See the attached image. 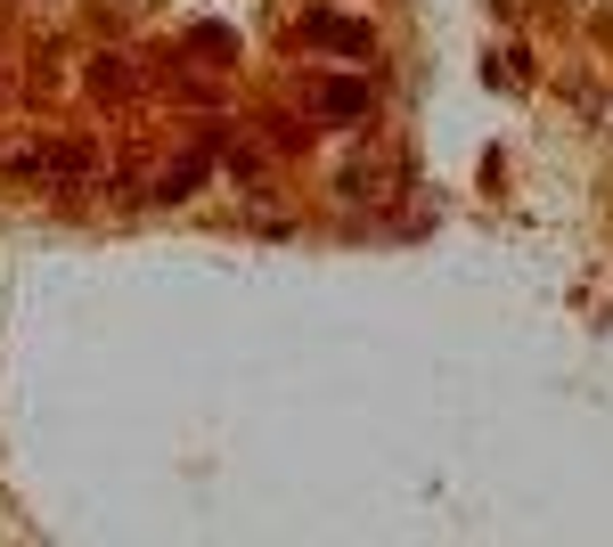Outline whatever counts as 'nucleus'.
I'll use <instances>...</instances> for the list:
<instances>
[{"instance_id":"obj_1","label":"nucleus","mask_w":613,"mask_h":547,"mask_svg":"<svg viewBox=\"0 0 613 547\" xmlns=\"http://www.w3.org/2000/svg\"><path fill=\"white\" fill-rule=\"evenodd\" d=\"M361 107H368L361 82H328V115H361Z\"/></svg>"},{"instance_id":"obj_2","label":"nucleus","mask_w":613,"mask_h":547,"mask_svg":"<svg viewBox=\"0 0 613 547\" xmlns=\"http://www.w3.org/2000/svg\"><path fill=\"white\" fill-rule=\"evenodd\" d=\"M311 33H319V41H344V49H361V25H344V16H311Z\"/></svg>"}]
</instances>
